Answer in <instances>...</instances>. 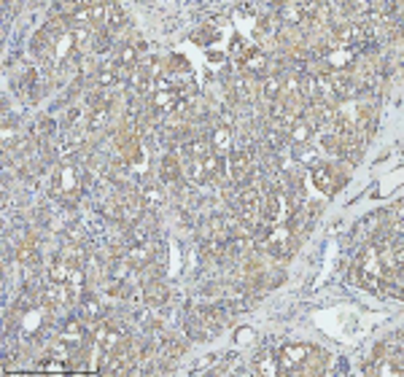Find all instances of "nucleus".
<instances>
[{"label": "nucleus", "mask_w": 404, "mask_h": 377, "mask_svg": "<svg viewBox=\"0 0 404 377\" xmlns=\"http://www.w3.org/2000/svg\"><path fill=\"white\" fill-rule=\"evenodd\" d=\"M253 329H237V342H253Z\"/></svg>", "instance_id": "obj_27"}, {"label": "nucleus", "mask_w": 404, "mask_h": 377, "mask_svg": "<svg viewBox=\"0 0 404 377\" xmlns=\"http://www.w3.org/2000/svg\"><path fill=\"white\" fill-rule=\"evenodd\" d=\"M135 57H138V51L132 49V46H124V49H121V62H124V65H132Z\"/></svg>", "instance_id": "obj_24"}, {"label": "nucleus", "mask_w": 404, "mask_h": 377, "mask_svg": "<svg viewBox=\"0 0 404 377\" xmlns=\"http://www.w3.org/2000/svg\"><path fill=\"white\" fill-rule=\"evenodd\" d=\"M148 294H151V299H154V302H165V288L151 286V291H148Z\"/></svg>", "instance_id": "obj_29"}, {"label": "nucleus", "mask_w": 404, "mask_h": 377, "mask_svg": "<svg viewBox=\"0 0 404 377\" xmlns=\"http://www.w3.org/2000/svg\"><path fill=\"white\" fill-rule=\"evenodd\" d=\"M87 310H89V315H100V305H97L95 299H89V302H87Z\"/></svg>", "instance_id": "obj_30"}, {"label": "nucleus", "mask_w": 404, "mask_h": 377, "mask_svg": "<svg viewBox=\"0 0 404 377\" xmlns=\"http://www.w3.org/2000/svg\"><path fill=\"white\" fill-rule=\"evenodd\" d=\"M129 267H132L129 261H114V278H124Z\"/></svg>", "instance_id": "obj_25"}, {"label": "nucleus", "mask_w": 404, "mask_h": 377, "mask_svg": "<svg viewBox=\"0 0 404 377\" xmlns=\"http://www.w3.org/2000/svg\"><path fill=\"white\" fill-rule=\"evenodd\" d=\"M213 146L219 148V151L229 146V129L227 127H219V129L213 132Z\"/></svg>", "instance_id": "obj_16"}, {"label": "nucleus", "mask_w": 404, "mask_h": 377, "mask_svg": "<svg viewBox=\"0 0 404 377\" xmlns=\"http://www.w3.org/2000/svg\"><path fill=\"white\" fill-rule=\"evenodd\" d=\"M154 102H156V108H159V111H173V108H175V102H178V97H175V92L162 89V92L156 94V100H154Z\"/></svg>", "instance_id": "obj_10"}, {"label": "nucleus", "mask_w": 404, "mask_h": 377, "mask_svg": "<svg viewBox=\"0 0 404 377\" xmlns=\"http://www.w3.org/2000/svg\"><path fill=\"white\" fill-rule=\"evenodd\" d=\"M310 356V347L307 345H286L283 347V353H280V358H283V369H288V372H294L299 364L305 361V358Z\"/></svg>", "instance_id": "obj_1"}, {"label": "nucleus", "mask_w": 404, "mask_h": 377, "mask_svg": "<svg viewBox=\"0 0 404 377\" xmlns=\"http://www.w3.org/2000/svg\"><path fill=\"white\" fill-rule=\"evenodd\" d=\"M148 259H151V256H148L146 245H135V248H129V253H127V261L132 264V267H143Z\"/></svg>", "instance_id": "obj_9"}, {"label": "nucleus", "mask_w": 404, "mask_h": 377, "mask_svg": "<svg viewBox=\"0 0 404 377\" xmlns=\"http://www.w3.org/2000/svg\"><path fill=\"white\" fill-rule=\"evenodd\" d=\"M105 22H108V27H111V30H119V27L124 24V11H121L119 6L108 8V11H105Z\"/></svg>", "instance_id": "obj_12"}, {"label": "nucleus", "mask_w": 404, "mask_h": 377, "mask_svg": "<svg viewBox=\"0 0 404 377\" xmlns=\"http://www.w3.org/2000/svg\"><path fill=\"white\" fill-rule=\"evenodd\" d=\"M186 154L194 156V159H205V156L210 154V148H208V143H205V140H192V143L186 146Z\"/></svg>", "instance_id": "obj_11"}, {"label": "nucleus", "mask_w": 404, "mask_h": 377, "mask_svg": "<svg viewBox=\"0 0 404 377\" xmlns=\"http://www.w3.org/2000/svg\"><path fill=\"white\" fill-rule=\"evenodd\" d=\"M202 167H205V173H208V178H213L216 173H219V167H221V162H219V156H205L202 159Z\"/></svg>", "instance_id": "obj_19"}, {"label": "nucleus", "mask_w": 404, "mask_h": 377, "mask_svg": "<svg viewBox=\"0 0 404 377\" xmlns=\"http://www.w3.org/2000/svg\"><path fill=\"white\" fill-rule=\"evenodd\" d=\"M288 240H291V232L286 229V226H280V229H275L267 237V248L275 253V256H286L288 253Z\"/></svg>", "instance_id": "obj_2"}, {"label": "nucleus", "mask_w": 404, "mask_h": 377, "mask_svg": "<svg viewBox=\"0 0 404 377\" xmlns=\"http://www.w3.org/2000/svg\"><path fill=\"white\" fill-rule=\"evenodd\" d=\"M313 181L321 192H334V178H332V167H315L313 170Z\"/></svg>", "instance_id": "obj_4"}, {"label": "nucleus", "mask_w": 404, "mask_h": 377, "mask_svg": "<svg viewBox=\"0 0 404 377\" xmlns=\"http://www.w3.org/2000/svg\"><path fill=\"white\" fill-rule=\"evenodd\" d=\"M175 175H178L175 159H173V156H167V159H165V165H162V178H165V181H175Z\"/></svg>", "instance_id": "obj_18"}, {"label": "nucleus", "mask_w": 404, "mask_h": 377, "mask_svg": "<svg viewBox=\"0 0 404 377\" xmlns=\"http://www.w3.org/2000/svg\"><path fill=\"white\" fill-rule=\"evenodd\" d=\"M324 151H326V154H332V156H340V148H337V140H334V138H329V135L324 138Z\"/></svg>", "instance_id": "obj_23"}, {"label": "nucleus", "mask_w": 404, "mask_h": 377, "mask_svg": "<svg viewBox=\"0 0 404 377\" xmlns=\"http://www.w3.org/2000/svg\"><path fill=\"white\" fill-rule=\"evenodd\" d=\"M347 62H351V51H337V54L329 57V65H332V68H345Z\"/></svg>", "instance_id": "obj_20"}, {"label": "nucleus", "mask_w": 404, "mask_h": 377, "mask_svg": "<svg viewBox=\"0 0 404 377\" xmlns=\"http://www.w3.org/2000/svg\"><path fill=\"white\" fill-rule=\"evenodd\" d=\"M240 207H243V216H246V221H253L259 213V192L256 188H246L240 197Z\"/></svg>", "instance_id": "obj_3"}, {"label": "nucleus", "mask_w": 404, "mask_h": 377, "mask_svg": "<svg viewBox=\"0 0 404 377\" xmlns=\"http://www.w3.org/2000/svg\"><path fill=\"white\" fill-rule=\"evenodd\" d=\"M310 135H313V124H310V121H305V119H297L294 127H291V138H294V143L305 146Z\"/></svg>", "instance_id": "obj_5"}, {"label": "nucleus", "mask_w": 404, "mask_h": 377, "mask_svg": "<svg viewBox=\"0 0 404 377\" xmlns=\"http://www.w3.org/2000/svg\"><path fill=\"white\" fill-rule=\"evenodd\" d=\"M105 121H108V108H97L95 113H92V129L105 127Z\"/></svg>", "instance_id": "obj_21"}, {"label": "nucleus", "mask_w": 404, "mask_h": 377, "mask_svg": "<svg viewBox=\"0 0 404 377\" xmlns=\"http://www.w3.org/2000/svg\"><path fill=\"white\" fill-rule=\"evenodd\" d=\"M140 197H143L146 205H162V200H165V194L159 192V188H154V186H146L143 192H140Z\"/></svg>", "instance_id": "obj_15"}, {"label": "nucleus", "mask_w": 404, "mask_h": 377, "mask_svg": "<svg viewBox=\"0 0 404 377\" xmlns=\"http://www.w3.org/2000/svg\"><path fill=\"white\" fill-rule=\"evenodd\" d=\"M280 87H283V84H280V78L270 75V78L264 81V97H267L270 102H275V100H278V94H280Z\"/></svg>", "instance_id": "obj_13"}, {"label": "nucleus", "mask_w": 404, "mask_h": 377, "mask_svg": "<svg viewBox=\"0 0 404 377\" xmlns=\"http://www.w3.org/2000/svg\"><path fill=\"white\" fill-rule=\"evenodd\" d=\"M183 173H186V178H192L194 183L208 181V173H205V167H202V159H189L186 167H183Z\"/></svg>", "instance_id": "obj_6"}, {"label": "nucleus", "mask_w": 404, "mask_h": 377, "mask_svg": "<svg viewBox=\"0 0 404 377\" xmlns=\"http://www.w3.org/2000/svg\"><path fill=\"white\" fill-rule=\"evenodd\" d=\"M41 326V310H30L24 315V332H35Z\"/></svg>", "instance_id": "obj_17"}, {"label": "nucleus", "mask_w": 404, "mask_h": 377, "mask_svg": "<svg viewBox=\"0 0 404 377\" xmlns=\"http://www.w3.org/2000/svg\"><path fill=\"white\" fill-rule=\"evenodd\" d=\"M283 19H286V22H291V24H297L299 19H302V16H299V6H286Z\"/></svg>", "instance_id": "obj_22"}, {"label": "nucleus", "mask_w": 404, "mask_h": 377, "mask_svg": "<svg viewBox=\"0 0 404 377\" xmlns=\"http://www.w3.org/2000/svg\"><path fill=\"white\" fill-rule=\"evenodd\" d=\"M267 143H270L272 148H280V143H283V132H275V129H272L270 135H267Z\"/></svg>", "instance_id": "obj_26"}, {"label": "nucleus", "mask_w": 404, "mask_h": 377, "mask_svg": "<svg viewBox=\"0 0 404 377\" xmlns=\"http://www.w3.org/2000/svg\"><path fill=\"white\" fill-rule=\"evenodd\" d=\"M60 188H62V192H73V188H76V173H73V167H62Z\"/></svg>", "instance_id": "obj_14"}, {"label": "nucleus", "mask_w": 404, "mask_h": 377, "mask_svg": "<svg viewBox=\"0 0 404 377\" xmlns=\"http://www.w3.org/2000/svg\"><path fill=\"white\" fill-rule=\"evenodd\" d=\"M253 369H256L259 374H275L278 369H275V361H272V353H270V351L259 353L256 361H253Z\"/></svg>", "instance_id": "obj_7"}, {"label": "nucleus", "mask_w": 404, "mask_h": 377, "mask_svg": "<svg viewBox=\"0 0 404 377\" xmlns=\"http://www.w3.org/2000/svg\"><path fill=\"white\" fill-rule=\"evenodd\" d=\"M81 337H84V329H81V324H76V320H70V324L65 326V332L60 334V339H65V342L73 345V347L81 342Z\"/></svg>", "instance_id": "obj_8"}, {"label": "nucleus", "mask_w": 404, "mask_h": 377, "mask_svg": "<svg viewBox=\"0 0 404 377\" xmlns=\"http://www.w3.org/2000/svg\"><path fill=\"white\" fill-rule=\"evenodd\" d=\"M261 65H264V57H261V54H251L248 68H251V70H261Z\"/></svg>", "instance_id": "obj_28"}]
</instances>
